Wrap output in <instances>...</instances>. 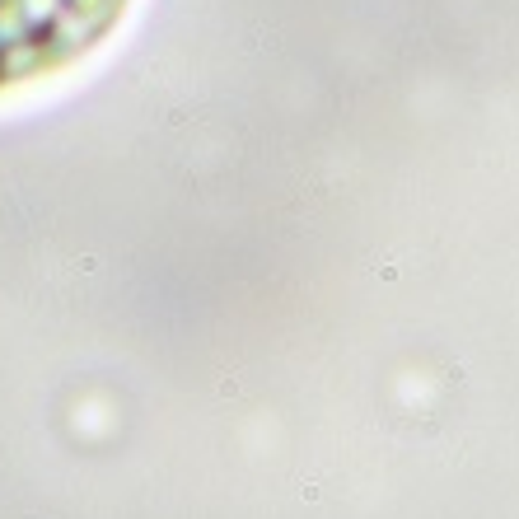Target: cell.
<instances>
[{
    "instance_id": "6da1fadb",
    "label": "cell",
    "mask_w": 519,
    "mask_h": 519,
    "mask_svg": "<svg viewBox=\"0 0 519 519\" xmlns=\"http://www.w3.org/2000/svg\"><path fill=\"white\" fill-rule=\"evenodd\" d=\"M131 0H0V89L29 85L89 57Z\"/></svg>"
}]
</instances>
